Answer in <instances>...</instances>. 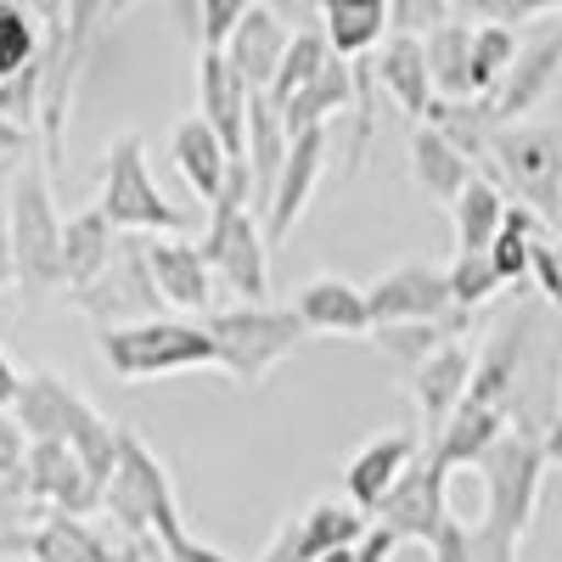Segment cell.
Returning a JSON list of instances; mask_svg holds the SVG:
<instances>
[{
  "mask_svg": "<svg viewBox=\"0 0 562 562\" xmlns=\"http://www.w3.org/2000/svg\"><path fill=\"white\" fill-rule=\"evenodd\" d=\"M18 422L29 428V439H63V445H74L79 461L90 467V479L108 490L113 467H119L124 428L108 422L74 383H63L57 371H29V378H23V400H18Z\"/></svg>",
  "mask_w": 562,
  "mask_h": 562,
  "instance_id": "277c9868",
  "label": "cell"
},
{
  "mask_svg": "<svg viewBox=\"0 0 562 562\" xmlns=\"http://www.w3.org/2000/svg\"><path fill=\"white\" fill-rule=\"evenodd\" d=\"M518 52H524L518 29L479 23V29H473V97H495V85L506 79L512 63H518Z\"/></svg>",
  "mask_w": 562,
  "mask_h": 562,
  "instance_id": "d590c367",
  "label": "cell"
},
{
  "mask_svg": "<svg viewBox=\"0 0 562 562\" xmlns=\"http://www.w3.org/2000/svg\"><path fill=\"white\" fill-rule=\"evenodd\" d=\"M535 281L551 304H562V248H551L546 237L535 243Z\"/></svg>",
  "mask_w": 562,
  "mask_h": 562,
  "instance_id": "b9f144b4",
  "label": "cell"
},
{
  "mask_svg": "<svg viewBox=\"0 0 562 562\" xmlns=\"http://www.w3.org/2000/svg\"><path fill=\"white\" fill-rule=\"evenodd\" d=\"M102 512H108L113 529H119L135 551H164L169 540L186 535V524H180V495H175L169 467L158 461V450L140 439L135 428H124L119 467H113V479H108Z\"/></svg>",
  "mask_w": 562,
  "mask_h": 562,
  "instance_id": "6da1fadb",
  "label": "cell"
},
{
  "mask_svg": "<svg viewBox=\"0 0 562 562\" xmlns=\"http://www.w3.org/2000/svg\"><path fill=\"white\" fill-rule=\"evenodd\" d=\"M490 158L501 180L540 220H562V140L540 124H501L490 135Z\"/></svg>",
  "mask_w": 562,
  "mask_h": 562,
  "instance_id": "ba28073f",
  "label": "cell"
},
{
  "mask_svg": "<svg viewBox=\"0 0 562 562\" xmlns=\"http://www.w3.org/2000/svg\"><path fill=\"white\" fill-rule=\"evenodd\" d=\"M18 276V259H12V214L0 209V288Z\"/></svg>",
  "mask_w": 562,
  "mask_h": 562,
  "instance_id": "681fc988",
  "label": "cell"
},
{
  "mask_svg": "<svg viewBox=\"0 0 562 562\" xmlns=\"http://www.w3.org/2000/svg\"><path fill=\"white\" fill-rule=\"evenodd\" d=\"M456 0H389V23L394 34H416V40H428L434 29L456 23Z\"/></svg>",
  "mask_w": 562,
  "mask_h": 562,
  "instance_id": "f35d334b",
  "label": "cell"
},
{
  "mask_svg": "<svg viewBox=\"0 0 562 562\" xmlns=\"http://www.w3.org/2000/svg\"><path fill=\"white\" fill-rule=\"evenodd\" d=\"M315 29L333 40L344 63H366L383 45V34H394L389 0H315Z\"/></svg>",
  "mask_w": 562,
  "mask_h": 562,
  "instance_id": "4316f807",
  "label": "cell"
},
{
  "mask_svg": "<svg viewBox=\"0 0 562 562\" xmlns=\"http://www.w3.org/2000/svg\"><path fill=\"white\" fill-rule=\"evenodd\" d=\"M203 326L220 344V371L237 389H259L281 360H293L310 344V326L299 310L276 304H237V310H209Z\"/></svg>",
  "mask_w": 562,
  "mask_h": 562,
  "instance_id": "5b68a950",
  "label": "cell"
},
{
  "mask_svg": "<svg viewBox=\"0 0 562 562\" xmlns=\"http://www.w3.org/2000/svg\"><path fill=\"white\" fill-rule=\"evenodd\" d=\"M371 74L378 85L394 97V108L411 119V124H428L439 90H434V68H428V40L416 34H389L378 52H371Z\"/></svg>",
  "mask_w": 562,
  "mask_h": 562,
  "instance_id": "e0dca14e",
  "label": "cell"
},
{
  "mask_svg": "<svg viewBox=\"0 0 562 562\" xmlns=\"http://www.w3.org/2000/svg\"><path fill=\"white\" fill-rule=\"evenodd\" d=\"M371 535V518L344 495H326V501H310L304 512H293L288 524L276 529V540L259 551V562H321L326 551H344V546H360Z\"/></svg>",
  "mask_w": 562,
  "mask_h": 562,
  "instance_id": "30bf717a",
  "label": "cell"
},
{
  "mask_svg": "<svg viewBox=\"0 0 562 562\" xmlns=\"http://www.w3.org/2000/svg\"><path fill=\"white\" fill-rule=\"evenodd\" d=\"M405 540L394 535V529H383V524H371V535L360 540V551H355V562H394V551H400Z\"/></svg>",
  "mask_w": 562,
  "mask_h": 562,
  "instance_id": "7bdbcfd3",
  "label": "cell"
},
{
  "mask_svg": "<svg viewBox=\"0 0 562 562\" xmlns=\"http://www.w3.org/2000/svg\"><path fill=\"white\" fill-rule=\"evenodd\" d=\"M293 34H299V29H293L288 18H276V12L254 7V12L243 18V29L231 34L225 63L243 74L248 90H270L276 74H281V57H288V45H293Z\"/></svg>",
  "mask_w": 562,
  "mask_h": 562,
  "instance_id": "603a6c76",
  "label": "cell"
},
{
  "mask_svg": "<svg viewBox=\"0 0 562 562\" xmlns=\"http://www.w3.org/2000/svg\"><path fill=\"white\" fill-rule=\"evenodd\" d=\"M254 7H265V12H276V18H288L293 29H310L304 18L315 12V0H254Z\"/></svg>",
  "mask_w": 562,
  "mask_h": 562,
  "instance_id": "7dc6e473",
  "label": "cell"
},
{
  "mask_svg": "<svg viewBox=\"0 0 562 562\" xmlns=\"http://www.w3.org/2000/svg\"><path fill=\"white\" fill-rule=\"evenodd\" d=\"M102 484L90 479V467L79 461L74 445L63 439H34L29 445V467H23V501L34 512H74V518H90L102 512Z\"/></svg>",
  "mask_w": 562,
  "mask_h": 562,
  "instance_id": "8fae6325",
  "label": "cell"
},
{
  "mask_svg": "<svg viewBox=\"0 0 562 562\" xmlns=\"http://www.w3.org/2000/svg\"><path fill=\"white\" fill-rule=\"evenodd\" d=\"M456 518L450 512V473L445 467L422 450L416 461H411V473L394 484V495L378 506V518L371 524H383V529H394L400 540H416V546H434L439 540V529Z\"/></svg>",
  "mask_w": 562,
  "mask_h": 562,
  "instance_id": "4fadbf2b",
  "label": "cell"
},
{
  "mask_svg": "<svg viewBox=\"0 0 562 562\" xmlns=\"http://www.w3.org/2000/svg\"><path fill=\"white\" fill-rule=\"evenodd\" d=\"M97 209L130 231V237H169V231H186L192 220H186L164 192L158 180L147 169V147H140V135H119L108 147V164H102V198Z\"/></svg>",
  "mask_w": 562,
  "mask_h": 562,
  "instance_id": "52a82bcc",
  "label": "cell"
},
{
  "mask_svg": "<svg viewBox=\"0 0 562 562\" xmlns=\"http://www.w3.org/2000/svg\"><path fill=\"white\" fill-rule=\"evenodd\" d=\"M355 551H360V546H344V551H326L321 562H355Z\"/></svg>",
  "mask_w": 562,
  "mask_h": 562,
  "instance_id": "816d5d0a",
  "label": "cell"
},
{
  "mask_svg": "<svg viewBox=\"0 0 562 562\" xmlns=\"http://www.w3.org/2000/svg\"><path fill=\"white\" fill-rule=\"evenodd\" d=\"M450 338H461L450 321H394V326H371V344H378L394 366H405V371H416L422 360H428L439 344H450Z\"/></svg>",
  "mask_w": 562,
  "mask_h": 562,
  "instance_id": "e575fe53",
  "label": "cell"
},
{
  "mask_svg": "<svg viewBox=\"0 0 562 562\" xmlns=\"http://www.w3.org/2000/svg\"><path fill=\"white\" fill-rule=\"evenodd\" d=\"M29 428L18 422V411H0V479L23 490V467H29Z\"/></svg>",
  "mask_w": 562,
  "mask_h": 562,
  "instance_id": "ab89813d",
  "label": "cell"
},
{
  "mask_svg": "<svg viewBox=\"0 0 562 562\" xmlns=\"http://www.w3.org/2000/svg\"><path fill=\"white\" fill-rule=\"evenodd\" d=\"M473 355H467L461 338L439 344L428 360H422L416 371H405V383H411V400L422 411V422H428V439L445 428V422L456 416V405L467 400V389H473Z\"/></svg>",
  "mask_w": 562,
  "mask_h": 562,
  "instance_id": "d6986e66",
  "label": "cell"
},
{
  "mask_svg": "<svg viewBox=\"0 0 562 562\" xmlns=\"http://www.w3.org/2000/svg\"><path fill=\"white\" fill-rule=\"evenodd\" d=\"M293 153V130L281 119V108L254 90V108H248V169H254V209L265 214L270 198H276V180H281V164Z\"/></svg>",
  "mask_w": 562,
  "mask_h": 562,
  "instance_id": "83f0119b",
  "label": "cell"
},
{
  "mask_svg": "<svg viewBox=\"0 0 562 562\" xmlns=\"http://www.w3.org/2000/svg\"><path fill=\"white\" fill-rule=\"evenodd\" d=\"M12 259H18V281L29 299H45L63 288V237L68 220L57 214V186H52V164L29 158L12 180Z\"/></svg>",
  "mask_w": 562,
  "mask_h": 562,
  "instance_id": "8992f818",
  "label": "cell"
},
{
  "mask_svg": "<svg viewBox=\"0 0 562 562\" xmlns=\"http://www.w3.org/2000/svg\"><path fill=\"white\" fill-rule=\"evenodd\" d=\"M535 243H540V214H535L529 203H512L501 237H495V248H490V259H495V270H501L506 288H512V281H529V276H535Z\"/></svg>",
  "mask_w": 562,
  "mask_h": 562,
  "instance_id": "d6a6232c",
  "label": "cell"
},
{
  "mask_svg": "<svg viewBox=\"0 0 562 562\" xmlns=\"http://www.w3.org/2000/svg\"><path fill=\"white\" fill-rule=\"evenodd\" d=\"M293 310L304 315L310 333H326V338H371V326H378L366 288H355L344 276H310L293 293Z\"/></svg>",
  "mask_w": 562,
  "mask_h": 562,
  "instance_id": "44dd1931",
  "label": "cell"
},
{
  "mask_svg": "<svg viewBox=\"0 0 562 562\" xmlns=\"http://www.w3.org/2000/svg\"><path fill=\"white\" fill-rule=\"evenodd\" d=\"M557 74H562V29L551 23V29H540L535 40H524V52H518V63L506 68V79L495 85V97H484L495 130H501V124H524V119L551 97Z\"/></svg>",
  "mask_w": 562,
  "mask_h": 562,
  "instance_id": "9a60e30c",
  "label": "cell"
},
{
  "mask_svg": "<svg viewBox=\"0 0 562 562\" xmlns=\"http://www.w3.org/2000/svg\"><path fill=\"white\" fill-rule=\"evenodd\" d=\"M366 299H371V321H378V326H394V321H450L461 333V326L473 321V315H461L456 299H450V270H439L428 259L394 265L389 276L371 281Z\"/></svg>",
  "mask_w": 562,
  "mask_h": 562,
  "instance_id": "9c48e42d",
  "label": "cell"
},
{
  "mask_svg": "<svg viewBox=\"0 0 562 562\" xmlns=\"http://www.w3.org/2000/svg\"><path fill=\"white\" fill-rule=\"evenodd\" d=\"M130 7H135V0H113V18H124Z\"/></svg>",
  "mask_w": 562,
  "mask_h": 562,
  "instance_id": "f5cc1de1",
  "label": "cell"
},
{
  "mask_svg": "<svg viewBox=\"0 0 562 562\" xmlns=\"http://www.w3.org/2000/svg\"><path fill=\"white\" fill-rule=\"evenodd\" d=\"M45 57V29L29 0H0V79H12Z\"/></svg>",
  "mask_w": 562,
  "mask_h": 562,
  "instance_id": "836d02e7",
  "label": "cell"
},
{
  "mask_svg": "<svg viewBox=\"0 0 562 562\" xmlns=\"http://www.w3.org/2000/svg\"><path fill=\"white\" fill-rule=\"evenodd\" d=\"M248 12H254V0H186V18H192L198 52H225L231 34L243 29Z\"/></svg>",
  "mask_w": 562,
  "mask_h": 562,
  "instance_id": "8d00e7d4",
  "label": "cell"
},
{
  "mask_svg": "<svg viewBox=\"0 0 562 562\" xmlns=\"http://www.w3.org/2000/svg\"><path fill=\"white\" fill-rule=\"evenodd\" d=\"M248 108H254V90L225 63V52H198V113L225 140L231 158H248Z\"/></svg>",
  "mask_w": 562,
  "mask_h": 562,
  "instance_id": "2e32d148",
  "label": "cell"
},
{
  "mask_svg": "<svg viewBox=\"0 0 562 562\" xmlns=\"http://www.w3.org/2000/svg\"><path fill=\"white\" fill-rule=\"evenodd\" d=\"M169 158H175L180 180L192 186V192H198L203 203H214V198L225 192L231 164H237V158L225 153V140L209 130V119H203V113H192V119H180V124H175V135H169Z\"/></svg>",
  "mask_w": 562,
  "mask_h": 562,
  "instance_id": "484cf974",
  "label": "cell"
},
{
  "mask_svg": "<svg viewBox=\"0 0 562 562\" xmlns=\"http://www.w3.org/2000/svg\"><path fill=\"white\" fill-rule=\"evenodd\" d=\"M484 23H535V18H551V12H562V0H467Z\"/></svg>",
  "mask_w": 562,
  "mask_h": 562,
  "instance_id": "60d3db41",
  "label": "cell"
},
{
  "mask_svg": "<svg viewBox=\"0 0 562 562\" xmlns=\"http://www.w3.org/2000/svg\"><path fill=\"white\" fill-rule=\"evenodd\" d=\"M40 524L0 535V557H29V562H130V551L102 535L90 518L74 512H34Z\"/></svg>",
  "mask_w": 562,
  "mask_h": 562,
  "instance_id": "7c38bea8",
  "label": "cell"
},
{
  "mask_svg": "<svg viewBox=\"0 0 562 562\" xmlns=\"http://www.w3.org/2000/svg\"><path fill=\"white\" fill-rule=\"evenodd\" d=\"M29 140H34V130H23V124H12V119H0V158L29 153Z\"/></svg>",
  "mask_w": 562,
  "mask_h": 562,
  "instance_id": "c3c4849f",
  "label": "cell"
},
{
  "mask_svg": "<svg viewBox=\"0 0 562 562\" xmlns=\"http://www.w3.org/2000/svg\"><path fill=\"white\" fill-rule=\"evenodd\" d=\"M97 355L113 378L124 383H153V378H180V371H209L220 366V344L203 321H124V326H97Z\"/></svg>",
  "mask_w": 562,
  "mask_h": 562,
  "instance_id": "3957f363",
  "label": "cell"
},
{
  "mask_svg": "<svg viewBox=\"0 0 562 562\" xmlns=\"http://www.w3.org/2000/svg\"><path fill=\"white\" fill-rule=\"evenodd\" d=\"M506 434H512V411H506V405L461 400L456 416L428 439V456L445 467V473H456V467H479Z\"/></svg>",
  "mask_w": 562,
  "mask_h": 562,
  "instance_id": "7402d4cb",
  "label": "cell"
},
{
  "mask_svg": "<svg viewBox=\"0 0 562 562\" xmlns=\"http://www.w3.org/2000/svg\"><path fill=\"white\" fill-rule=\"evenodd\" d=\"M506 192L495 180H484V175H473V186L456 198V209H450V220H456V254H490L495 248V237H501V225H506Z\"/></svg>",
  "mask_w": 562,
  "mask_h": 562,
  "instance_id": "f546056e",
  "label": "cell"
},
{
  "mask_svg": "<svg viewBox=\"0 0 562 562\" xmlns=\"http://www.w3.org/2000/svg\"><path fill=\"white\" fill-rule=\"evenodd\" d=\"M428 68L434 90L450 102H479L473 97V23H445L428 34Z\"/></svg>",
  "mask_w": 562,
  "mask_h": 562,
  "instance_id": "4dcf8cb0",
  "label": "cell"
},
{
  "mask_svg": "<svg viewBox=\"0 0 562 562\" xmlns=\"http://www.w3.org/2000/svg\"><path fill=\"white\" fill-rule=\"evenodd\" d=\"M18 400H23V371L0 349V411H18Z\"/></svg>",
  "mask_w": 562,
  "mask_h": 562,
  "instance_id": "bcb514c9",
  "label": "cell"
},
{
  "mask_svg": "<svg viewBox=\"0 0 562 562\" xmlns=\"http://www.w3.org/2000/svg\"><path fill=\"white\" fill-rule=\"evenodd\" d=\"M540 445H546V461H551V467H562V405H557V416H551V428H546V439H540Z\"/></svg>",
  "mask_w": 562,
  "mask_h": 562,
  "instance_id": "f907efd6",
  "label": "cell"
},
{
  "mask_svg": "<svg viewBox=\"0 0 562 562\" xmlns=\"http://www.w3.org/2000/svg\"><path fill=\"white\" fill-rule=\"evenodd\" d=\"M29 12L40 18L45 40H57V34L68 29V0H29Z\"/></svg>",
  "mask_w": 562,
  "mask_h": 562,
  "instance_id": "f6af8a7d",
  "label": "cell"
},
{
  "mask_svg": "<svg viewBox=\"0 0 562 562\" xmlns=\"http://www.w3.org/2000/svg\"><path fill=\"white\" fill-rule=\"evenodd\" d=\"M501 288H506V281H501V270H495L490 254H456V265H450V299H456L461 315L484 310Z\"/></svg>",
  "mask_w": 562,
  "mask_h": 562,
  "instance_id": "74e56055",
  "label": "cell"
},
{
  "mask_svg": "<svg viewBox=\"0 0 562 562\" xmlns=\"http://www.w3.org/2000/svg\"><path fill=\"white\" fill-rule=\"evenodd\" d=\"M360 102V85H355V63H344V57H333L321 74H315V85H304L299 97L281 108V119H288V130L293 135H304V130H326L333 124V113H344V108H355Z\"/></svg>",
  "mask_w": 562,
  "mask_h": 562,
  "instance_id": "f1b7e54d",
  "label": "cell"
},
{
  "mask_svg": "<svg viewBox=\"0 0 562 562\" xmlns=\"http://www.w3.org/2000/svg\"><path fill=\"white\" fill-rule=\"evenodd\" d=\"M113 259H119V225L102 209H79L68 220V237H63V288L74 299L90 293L113 270Z\"/></svg>",
  "mask_w": 562,
  "mask_h": 562,
  "instance_id": "cb8c5ba5",
  "label": "cell"
},
{
  "mask_svg": "<svg viewBox=\"0 0 562 562\" xmlns=\"http://www.w3.org/2000/svg\"><path fill=\"white\" fill-rule=\"evenodd\" d=\"M473 175H479L473 158H467L439 124H416V130H411V180H416L434 203L456 209V198L473 186Z\"/></svg>",
  "mask_w": 562,
  "mask_h": 562,
  "instance_id": "d4e9b609",
  "label": "cell"
},
{
  "mask_svg": "<svg viewBox=\"0 0 562 562\" xmlns=\"http://www.w3.org/2000/svg\"><path fill=\"white\" fill-rule=\"evenodd\" d=\"M326 140H333L326 130L293 135V153H288V164H281L276 198H270V209H265V237H270V248L288 243L293 225L304 220V209H310V198H315V186H321V169H326Z\"/></svg>",
  "mask_w": 562,
  "mask_h": 562,
  "instance_id": "ac0fdd59",
  "label": "cell"
},
{
  "mask_svg": "<svg viewBox=\"0 0 562 562\" xmlns=\"http://www.w3.org/2000/svg\"><path fill=\"white\" fill-rule=\"evenodd\" d=\"M203 259L243 304H265L270 293V237L254 209V169L248 158L231 164L225 192L209 203V231H203Z\"/></svg>",
  "mask_w": 562,
  "mask_h": 562,
  "instance_id": "7a4b0ae2",
  "label": "cell"
},
{
  "mask_svg": "<svg viewBox=\"0 0 562 562\" xmlns=\"http://www.w3.org/2000/svg\"><path fill=\"white\" fill-rule=\"evenodd\" d=\"M333 57H338V52H333V40H326L315 23H310V29H299V34H293V45H288V57H281V74H276V85L265 90V97H270L276 108H288L304 85H315V74H321L326 63H333Z\"/></svg>",
  "mask_w": 562,
  "mask_h": 562,
  "instance_id": "1f68e13d",
  "label": "cell"
},
{
  "mask_svg": "<svg viewBox=\"0 0 562 562\" xmlns=\"http://www.w3.org/2000/svg\"><path fill=\"white\" fill-rule=\"evenodd\" d=\"M416 456H422L416 434H383V439H371V445L355 450V461L344 467V495L366 512V518H378V506L394 495V484L411 473Z\"/></svg>",
  "mask_w": 562,
  "mask_h": 562,
  "instance_id": "ffe728a7",
  "label": "cell"
},
{
  "mask_svg": "<svg viewBox=\"0 0 562 562\" xmlns=\"http://www.w3.org/2000/svg\"><path fill=\"white\" fill-rule=\"evenodd\" d=\"M164 562H231V557L214 551V546H203V540H192V535H180V540L164 546Z\"/></svg>",
  "mask_w": 562,
  "mask_h": 562,
  "instance_id": "ee69618b",
  "label": "cell"
},
{
  "mask_svg": "<svg viewBox=\"0 0 562 562\" xmlns=\"http://www.w3.org/2000/svg\"><path fill=\"white\" fill-rule=\"evenodd\" d=\"M140 248H147V270H153V288L164 304L186 315H209L220 276L203 259V243H192L186 231H169V237H140Z\"/></svg>",
  "mask_w": 562,
  "mask_h": 562,
  "instance_id": "5bb4252c",
  "label": "cell"
}]
</instances>
